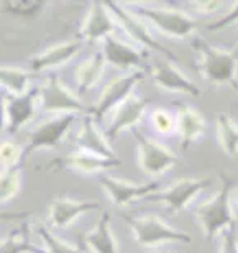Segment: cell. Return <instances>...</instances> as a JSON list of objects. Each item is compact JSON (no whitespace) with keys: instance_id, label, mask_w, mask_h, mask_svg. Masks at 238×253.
Returning a JSON list of instances; mask_svg holds the SVG:
<instances>
[{"instance_id":"20","label":"cell","mask_w":238,"mask_h":253,"mask_svg":"<svg viewBox=\"0 0 238 253\" xmlns=\"http://www.w3.org/2000/svg\"><path fill=\"white\" fill-rule=\"evenodd\" d=\"M176 126H178V133L181 136L182 150H187V146L204 135L205 120L196 109L186 104H179L178 115H176Z\"/></svg>"},{"instance_id":"9","label":"cell","mask_w":238,"mask_h":253,"mask_svg":"<svg viewBox=\"0 0 238 253\" xmlns=\"http://www.w3.org/2000/svg\"><path fill=\"white\" fill-rule=\"evenodd\" d=\"M73 122L74 114H64L61 117L51 119L48 122L38 125L37 128L28 133V145L23 150V160H27V156L37 150L54 148L63 140V136L69 130V126L73 125Z\"/></svg>"},{"instance_id":"22","label":"cell","mask_w":238,"mask_h":253,"mask_svg":"<svg viewBox=\"0 0 238 253\" xmlns=\"http://www.w3.org/2000/svg\"><path fill=\"white\" fill-rule=\"evenodd\" d=\"M82 242L94 253H119L117 240H115L112 229H110L109 212H104L100 215L97 225L82 235Z\"/></svg>"},{"instance_id":"21","label":"cell","mask_w":238,"mask_h":253,"mask_svg":"<svg viewBox=\"0 0 238 253\" xmlns=\"http://www.w3.org/2000/svg\"><path fill=\"white\" fill-rule=\"evenodd\" d=\"M102 53L105 56V61L120 69H128L131 66H138L146 56L143 51H136L135 48L121 43L120 40L112 37V35L104 40Z\"/></svg>"},{"instance_id":"17","label":"cell","mask_w":238,"mask_h":253,"mask_svg":"<svg viewBox=\"0 0 238 253\" xmlns=\"http://www.w3.org/2000/svg\"><path fill=\"white\" fill-rule=\"evenodd\" d=\"M78 148L87 153L102 156V158H117L114 153L112 146L109 145L107 138L100 133L99 128L95 126L92 115H84L82 122H80L79 131H78Z\"/></svg>"},{"instance_id":"10","label":"cell","mask_w":238,"mask_h":253,"mask_svg":"<svg viewBox=\"0 0 238 253\" xmlns=\"http://www.w3.org/2000/svg\"><path fill=\"white\" fill-rule=\"evenodd\" d=\"M210 183H212L210 178H202V179L184 178L176 181L169 189L159 192V194H151L146 199L151 202H163L173 212H178L184 209L200 191L209 188Z\"/></svg>"},{"instance_id":"13","label":"cell","mask_w":238,"mask_h":253,"mask_svg":"<svg viewBox=\"0 0 238 253\" xmlns=\"http://www.w3.org/2000/svg\"><path fill=\"white\" fill-rule=\"evenodd\" d=\"M38 97V87H32L23 95H7V99H5V119H7L8 133H15L20 126L33 117Z\"/></svg>"},{"instance_id":"4","label":"cell","mask_w":238,"mask_h":253,"mask_svg":"<svg viewBox=\"0 0 238 253\" xmlns=\"http://www.w3.org/2000/svg\"><path fill=\"white\" fill-rule=\"evenodd\" d=\"M130 10H135L140 17L150 20L155 27L169 37L184 38L196 30L197 23L178 8H158L146 3H125Z\"/></svg>"},{"instance_id":"26","label":"cell","mask_w":238,"mask_h":253,"mask_svg":"<svg viewBox=\"0 0 238 253\" xmlns=\"http://www.w3.org/2000/svg\"><path fill=\"white\" fill-rule=\"evenodd\" d=\"M217 130H219V140L222 148L227 155H238V126L232 122L230 115L220 112L217 115Z\"/></svg>"},{"instance_id":"32","label":"cell","mask_w":238,"mask_h":253,"mask_svg":"<svg viewBox=\"0 0 238 253\" xmlns=\"http://www.w3.org/2000/svg\"><path fill=\"white\" fill-rule=\"evenodd\" d=\"M238 22V2L234 3V7H232V10L229 13H225L224 17H220L219 20H215V22H212L207 25V30L209 32H220V30L227 28L229 25Z\"/></svg>"},{"instance_id":"12","label":"cell","mask_w":238,"mask_h":253,"mask_svg":"<svg viewBox=\"0 0 238 253\" xmlns=\"http://www.w3.org/2000/svg\"><path fill=\"white\" fill-rule=\"evenodd\" d=\"M121 160L119 158H102V156L87 153V151L78 150L73 153L61 156V158L53 160L48 165L49 171H59V169H78L80 173H100L105 169H112L115 166H120Z\"/></svg>"},{"instance_id":"3","label":"cell","mask_w":238,"mask_h":253,"mask_svg":"<svg viewBox=\"0 0 238 253\" xmlns=\"http://www.w3.org/2000/svg\"><path fill=\"white\" fill-rule=\"evenodd\" d=\"M120 217L123 219L133 232L135 240L143 247H155L166 242H179V244H191L192 239L186 232L173 229L156 215L133 217L121 212Z\"/></svg>"},{"instance_id":"27","label":"cell","mask_w":238,"mask_h":253,"mask_svg":"<svg viewBox=\"0 0 238 253\" xmlns=\"http://www.w3.org/2000/svg\"><path fill=\"white\" fill-rule=\"evenodd\" d=\"M22 166L23 163L15 165L12 168L5 169L0 179V197H2V204L12 201L15 194L20 191V179H22Z\"/></svg>"},{"instance_id":"5","label":"cell","mask_w":238,"mask_h":253,"mask_svg":"<svg viewBox=\"0 0 238 253\" xmlns=\"http://www.w3.org/2000/svg\"><path fill=\"white\" fill-rule=\"evenodd\" d=\"M107 7L110 10V13L114 15V18L121 25V28L128 33V37L135 42L141 43L143 46L150 48V49H155V51H159L163 53L169 61H176L178 63V56L171 53V49H168L164 44H161L158 40L153 38V35L150 33V30L145 27L143 22H140L138 18L135 17L133 12L126 7V5H120V3H115V2H110L107 3Z\"/></svg>"},{"instance_id":"16","label":"cell","mask_w":238,"mask_h":253,"mask_svg":"<svg viewBox=\"0 0 238 253\" xmlns=\"http://www.w3.org/2000/svg\"><path fill=\"white\" fill-rule=\"evenodd\" d=\"M97 209H100V204L95 201H74L66 199V197H56L49 204V219L54 227L63 229L78 219L79 215Z\"/></svg>"},{"instance_id":"19","label":"cell","mask_w":238,"mask_h":253,"mask_svg":"<svg viewBox=\"0 0 238 253\" xmlns=\"http://www.w3.org/2000/svg\"><path fill=\"white\" fill-rule=\"evenodd\" d=\"M82 46H84V43L79 42V40H73V42L56 44V46L44 49L43 53L35 56L32 61H30V66H32V69L37 71V73L38 71L58 68V66H63L68 61H71V59L80 51Z\"/></svg>"},{"instance_id":"35","label":"cell","mask_w":238,"mask_h":253,"mask_svg":"<svg viewBox=\"0 0 238 253\" xmlns=\"http://www.w3.org/2000/svg\"><path fill=\"white\" fill-rule=\"evenodd\" d=\"M235 201H237V204H238V189L235 191Z\"/></svg>"},{"instance_id":"2","label":"cell","mask_w":238,"mask_h":253,"mask_svg":"<svg viewBox=\"0 0 238 253\" xmlns=\"http://www.w3.org/2000/svg\"><path fill=\"white\" fill-rule=\"evenodd\" d=\"M200 58V73L212 84H230L237 87V64L238 54L235 51H227L210 46L204 40H196L192 43Z\"/></svg>"},{"instance_id":"34","label":"cell","mask_w":238,"mask_h":253,"mask_svg":"<svg viewBox=\"0 0 238 253\" xmlns=\"http://www.w3.org/2000/svg\"><path fill=\"white\" fill-rule=\"evenodd\" d=\"M191 8H196L197 12L202 13H210L220 7V2H194V3H187Z\"/></svg>"},{"instance_id":"11","label":"cell","mask_w":238,"mask_h":253,"mask_svg":"<svg viewBox=\"0 0 238 253\" xmlns=\"http://www.w3.org/2000/svg\"><path fill=\"white\" fill-rule=\"evenodd\" d=\"M99 181L100 186L105 189L110 201L115 206H126L136 199H143V197L146 199L151 194H155V191L159 189V183H156V181H151V183H145V184H135V183H128V181L117 179L109 174H100Z\"/></svg>"},{"instance_id":"8","label":"cell","mask_w":238,"mask_h":253,"mask_svg":"<svg viewBox=\"0 0 238 253\" xmlns=\"http://www.w3.org/2000/svg\"><path fill=\"white\" fill-rule=\"evenodd\" d=\"M143 78L141 71H133L128 76H121V78L114 79L112 83L105 85L102 95L97 100V104L89 107V115H92L94 119L102 120L105 114L110 112L114 107H119L125 102L126 99L131 95V90L136 85V83Z\"/></svg>"},{"instance_id":"30","label":"cell","mask_w":238,"mask_h":253,"mask_svg":"<svg viewBox=\"0 0 238 253\" xmlns=\"http://www.w3.org/2000/svg\"><path fill=\"white\" fill-rule=\"evenodd\" d=\"M0 153H2V169L3 171L25 161L23 160V151H20L17 148V145L12 143V141H8V140L2 141V150H0Z\"/></svg>"},{"instance_id":"6","label":"cell","mask_w":238,"mask_h":253,"mask_svg":"<svg viewBox=\"0 0 238 253\" xmlns=\"http://www.w3.org/2000/svg\"><path fill=\"white\" fill-rule=\"evenodd\" d=\"M131 135H133L136 145H138L140 166L146 174L156 176V174L166 173L169 168H173V166L178 163L176 156L171 153L166 146L158 143L156 140L143 135L138 130H133Z\"/></svg>"},{"instance_id":"7","label":"cell","mask_w":238,"mask_h":253,"mask_svg":"<svg viewBox=\"0 0 238 253\" xmlns=\"http://www.w3.org/2000/svg\"><path fill=\"white\" fill-rule=\"evenodd\" d=\"M40 99H41V109L44 112L89 114V109L84 107L82 102L71 90L64 87L56 74H49L46 84L40 89Z\"/></svg>"},{"instance_id":"18","label":"cell","mask_w":238,"mask_h":253,"mask_svg":"<svg viewBox=\"0 0 238 253\" xmlns=\"http://www.w3.org/2000/svg\"><path fill=\"white\" fill-rule=\"evenodd\" d=\"M110 10L107 3H92L87 13V18L82 27V38L85 42L94 43L97 40H105L114 32V15L109 13Z\"/></svg>"},{"instance_id":"24","label":"cell","mask_w":238,"mask_h":253,"mask_svg":"<svg viewBox=\"0 0 238 253\" xmlns=\"http://www.w3.org/2000/svg\"><path fill=\"white\" fill-rule=\"evenodd\" d=\"M0 253H44L30 240V229L28 224L23 222L18 229L10 232L7 237H3Z\"/></svg>"},{"instance_id":"31","label":"cell","mask_w":238,"mask_h":253,"mask_svg":"<svg viewBox=\"0 0 238 253\" xmlns=\"http://www.w3.org/2000/svg\"><path fill=\"white\" fill-rule=\"evenodd\" d=\"M151 122H153V126L159 133H169L176 126V120L166 110H155L151 114Z\"/></svg>"},{"instance_id":"23","label":"cell","mask_w":238,"mask_h":253,"mask_svg":"<svg viewBox=\"0 0 238 253\" xmlns=\"http://www.w3.org/2000/svg\"><path fill=\"white\" fill-rule=\"evenodd\" d=\"M105 56L104 53H95L94 56H90L89 59L79 66L78 69V90L79 94L87 92L90 87H94L97 84V81L100 79V76L104 73L105 68Z\"/></svg>"},{"instance_id":"28","label":"cell","mask_w":238,"mask_h":253,"mask_svg":"<svg viewBox=\"0 0 238 253\" xmlns=\"http://www.w3.org/2000/svg\"><path fill=\"white\" fill-rule=\"evenodd\" d=\"M46 7L44 2H38V0H8V2L2 3V8L8 15L20 18H33Z\"/></svg>"},{"instance_id":"37","label":"cell","mask_w":238,"mask_h":253,"mask_svg":"<svg viewBox=\"0 0 238 253\" xmlns=\"http://www.w3.org/2000/svg\"><path fill=\"white\" fill-rule=\"evenodd\" d=\"M237 40H238V35H237Z\"/></svg>"},{"instance_id":"33","label":"cell","mask_w":238,"mask_h":253,"mask_svg":"<svg viewBox=\"0 0 238 253\" xmlns=\"http://www.w3.org/2000/svg\"><path fill=\"white\" fill-rule=\"evenodd\" d=\"M222 234H224V237H222L220 253H238V240L235 234V225L224 230Z\"/></svg>"},{"instance_id":"1","label":"cell","mask_w":238,"mask_h":253,"mask_svg":"<svg viewBox=\"0 0 238 253\" xmlns=\"http://www.w3.org/2000/svg\"><path fill=\"white\" fill-rule=\"evenodd\" d=\"M222 188L210 201L197 207L196 214L207 239H214L219 232H224L235 225V217L230 206L232 179L227 174H220Z\"/></svg>"},{"instance_id":"15","label":"cell","mask_w":238,"mask_h":253,"mask_svg":"<svg viewBox=\"0 0 238 253\" xmlns=\"http://www.w3.org/2000/svg\"><path fill=\"white\" fill-rule=\"evenodd\" d=\"M151 78H153L155 84H158L161 89L171 90V92L189 94L192 97H199L200 95V89L169 61L156 64L153 71H151Z\"/></svg>"},{"instance_id":"25","label":"cell","mask_w":238,"mask_h":253,"mask_svg":"<svg viewBox=\"0 0 238 253\" xmlns=\"http://www.w3.org/2000/svg\"><path fill=\"white\" fill-rule=\"evenodd\" d=\"M0 83L7 95H23L30 89V74L27 71L13 68V66H2L0 69Z\"/></svg>"},{"instance_id":"36","label":"cell","mask_w":238,"mask_h":253,"mask_svg":"<svg viewBox=\"0 0 238 253\" xmlns=\"http://www.w3.org/2000/svg\"><path fill=\"white\" fill-rule=\"evenodd\" d=\"M161 253H169V252H161Z\"/></svg>"},{"instance_id":"14","label":"cell","mask_w":238,"mask_h":253,"mask_svg":"<svg viewBox=\"0 0 238 253\" xmlns=\"http://www.w3.org/2000/svg\"><path fill=\"white\" fill-rule=\"evenodd\" d=\"M146 105H148V100L140 97V95L131 94L123 104L119 105L112 124L109 125L107 131H105V138L115 140L123 130L131 128L133 125L138 124L143 117Z\"/></svg>"},{"instance_id":"29","label":"cell","mask_w":238,"mask_h":253,"mask_svg":"<svg viewBox=\"0 0 238 253\" xmlns=\"http://www.w3.org/2000/svg\"><path fill=\"white\" fill-rule=\"evenodd\" d=\"M38 235L41 237L43 244H44V252L46 253H80V250L78 247L71 245V244H66V242L59 240L56 235L49 232L48 227H38Z\"/></svg>"}]
</instances>
